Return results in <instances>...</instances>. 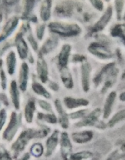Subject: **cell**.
<instances>
[{
  "label": "cell",
  "instance_id": "cell-40",
  "mask_svg": "<svg viewBox=\"0 0 125 160\" xmlns=\"http://www.w3.org/2000/svg\"><path fill=\"white\" fill-rule=\"evenodd\" d=\"M118 37L120 38L121 41H122V42H123V45H125V34H120V35L118 36Z\"/></svg>",
  "mask_w": 125,
  "mask_h": 160
},
{
  "label": "cell",
  "instance_id": "cell-17",
  "mask_svg": "<svg viewBox=\"0 0 125 160\" xmlns=\"http://www.w3.org/2000/svg\"><path fill=\"white\" fill-rule=\"evenodd\" d=\"M38 73L39 78L42 80V82H46L48 80V67L45 61L42 57H39L37 63Z\"/></svg>",
  "mask_w": 125,
  "mask_h": 160
},
{
  "label": "cell",
  "instance_id": "cell-39",
  "mask_svg": "<svg viewBox=\"0 0 125 160\" xmlns=\"http://www.w3.org/2000/svg\"><path fill=\"white\" fill-rule=\"evenodd\" d=\"M29 159H30V155L28 154V153H26V154H25L21 159L19 160H29Z\"/></svg>",
  "mask_w": 125,
  "mask_h": 160
},
{
  "label": "cell",
  "instance_id": "cell-27",
  "mask_svg": "<svg viewBox=\"0 0 125 160\" xmlns=\"http://www.w3.org/2000/svg\"><path fill=\"white\" fill-rule=\"evenodd\" d=\"M32 88L34 90V92L36 94L39 95H42V96L45 97L46 98H50V94L48 93V91L42 85H41L38 83H34L32 84Z\"/></svg>",
  "mask_w": 125,
  "mask_h": 160
},
{
  "label": "cell",
  "instance_id": "cell-21",
  "mask_svg": "<svg viewBox=\"0 0 125 160\" xmlns=\"http://www.w3.org/2000/svg\"><path fill=\"white\" fill-rule=\"evenodd\" d=\"M10 93H11V98H12V103H13L14 106L17 109L20 108V95H19V91L17 88V85L16 81H12L10 85Z\"/></svg>",
  "mask_w": 125,
  "mask_h": 160
},
{
  "label": "cell",
  "instance_id": "cell-35",
  "mask_svg": "<svg viewBox=\"0 0 125 160\" xmlns=\"http://www.w3.org/2000/svg\"><path fill=\"white\" fill-rule=\"evenodd\" d=\"M29 41H30V42H31V46L33 47V48H34V50H37L38 44L36 43L35 40H34V38L32 37V35L29 36Z\"/></svg>",
  "mask_w": 125,
  "mask_h": 160
},
{
  "label": "cell",
  "instance_id": "cell-22",
  "mask_svg": "<svg viewBox=\"0 0 125 160\" xmlns=\"http://www.w3.org/2000/svg\"><path fill=\"white\" fill-rule=\"evenodd\" d=\"M125 158V143L122 144L117 149L112 152L107 157L106 160H120Z\"/></svg>",
  "mask_w": 125,
  "mask_h": 160
},
{
  "label": "cell",
  "instance_id": "cell-23",
  "mask_svg": "<svg viewBox=\"0 0 125 160\" xmlns=\"http://www.w3.org/2000/svg\"><path fill=\"white\" fill-rule=\"evenodd\" d=\"M125 120V109L120 110L119 112H117V113L114 114L112 117V118H110V120L108 122V125L109 127L112 128L114 127L115 125H117V123H120L122 121H124Z\"/></svg>",
  "mask_w": 125,
  "mask_h": 160
},
{
  "label": "cell",
  "instance_id": "cell-5",
  "mask_svg": "<svg viewBox=\"0 0 125 160\" xmlns=\"http://www.w3.org/2000/svg\"><path fill=\"white\" fill-rule=\"evenodd\" d=\"M73 147L67 132H62L60 138V152L63 160H70V156L73 154Z\"/></svg>",
  "mask_w": 125,
  "mask_h": 160
},
{
  "label": "cell",
  "instance_id": "cell-26",
  "mask_svg": "<svg viewBox=\"0 0 125 160\" xmlns=\"http://www.w3.org/2000/svg\"><path fill=\"white\" fill-rule=\"evenodd\" d=\"M34 110H35V105H34V101H30L27 104L24 109L25 119H26L27 122H28V123H31L32 121Z\"/></svg>",
  "mask_w": 125,
  "mask_h": 160
},
{
  "label": "cell",
  "instance_id": "cell-32",
  "mask_svg": "<svg viewBox=\"0 0 125 160\" xmlns=\"http://www.w3.org/2000/svg\"><path fill=\"white\" fill-rule=\"evenodd\" d=\"M38 118L41 119V120H45L48 123H56V121H57L56 117L53 114H46V115H44L42 113H39Z\"/></svg>",
  "mask_w": 125,
  "mask_h": 160
},
{
  "label": "cell",
  "instance_id": "cell-3",
  "mask_svg": "<svg viewBox=\"0 0 125 160\" xmlns=\"http://www.w3.org/2000/svg\"><path fill=\"white\" fill-rule=\"evenodd\" d=\"M89 52L94 56L102 60H109L112 59L113 55L112 52L106 46L98 42H92L88 45V48Z\"/></svg>",
  "mask_w": 125,
  "mask_h": 160
},
{
  "label": "cell",
  "instance_id": "cell-16",
  "mask_svg": "<svg viewBox=\"0 0 125 160\" xmlns=\"http://www.w3.org/2000/svg\"><path fill=\"white\" fill-rule=\"evenodd\" d=\"M15 42L16 45H17V50H18V53L19 55H20V57L21 58V59H25V58L27 57V56H28V48L21 34H17V38H16Z\"/></svg>",
  "mask_w": 125,
  "mask_h": 160
},
{
  "label": "cell",
  "instance_id": "cell-25",
  "mask_svg": "<svg viewBox=\"0 0 125 160\" xmlns=\"http://www.w3.org/2000/svg\"><path fill=\"white\" fill-rule=\"evenodd\" d=\"M6 66H7L8 73L10 75L13 74L16 67V56L14 52L11 51L8 54L6 58Z\"/></svg>",
  "mask_w": 125,
  "mask_h": 160
},
{
  "label": "cell",
  "instance_id": "cell-33",
  "mask_svg": "<svg viewBox=\"0 0 125 160\" xmlns=\"http://www.w3.org/2000/svg\"><path fill=\"white\" fill-rule=\"evenodd\" d=\"M6 113L5 112L4 109L0 112V131L2 130V127L4 126L5 122H6Z\"/></svg>",
  "mask_w": 125,
  "mask_h": 160
},
{
  "label": "cell",
  "instance_id": "cell-13",
  "mask_svg": "<svg viewBox=\"0 0 125 160\" xmlns=\"http://www.w3.org/2000/svg\"><path fill=\"white\" fill-rule=\"evenodd\" d=\"M58 142H59V131H56L48 138L46 142V152H45L46 157H49L52 155L55 149L57 147Z\"/></svg>",
  "mask_w": 125,
  "mask_h": 160
},
{
  "label": "cell",
  "instance_id": "cell-4",
  "mask_svg": "<svg viewBox=\"0 0 125 160\" xmlns=\"http://www.w3.org/2000/svg\"><path fill=\"white\" fill-rule=\"evenodd\" d=\"M91 72H92V67H91L88 61L85 59L81 62V85H82L83 91L84 92H88L90 90Z\"/></svg>",
  "mask_w": 125,
  "mask_h": 160
},
{
  "label": "cell",
  "instance_id": "cell-9",
  "mask_svg": "<svg viewBox=\"0 0 125 160\" xmlns=\"http://www.w3.org/2000/svg\"><path fill=\"white\" fill-rule=\"evenodd\" d=\"M63 102L66 107L69 109L84 107L89 105V101L85 98H75L73 97H66L63 99Z\"/></svg>",
  "mask_w": 125,
  "mask_h": 160
},
{
  "label": "cell",
  "instance_id": "cell-6",
  "mask_svg": "<svg viewBox=\"0 0 125 160\" xmlns=\"http://www.w3.org/2000/svg\"><path fill=\"white\" fill-rule=\"evenodd\" d=\"M19 120L17 117L16 112H12L11 114L10 121H9V125H8L7 128L5 131L4 134H3V138L4 139L7 141H11L12 138L14 137L15 134L17 133V129L19 128Z\"/></svg>",
  "mask_w": 125,
  "mask_h": 160
},
{
  "label": "cell",
  "instance_id": "cell-15",
  "mask_svg": "<svg viewBox=\"0 0 125 160\" xmlns=\"http://www.w3.org/2000/svg\"><path fill=\"white\" fill-rule=\"evenodd\" d=\"M70 52H71V46L68 44H66L62 47V49L59 55V64L61 68L67 67Z\"/></svg>",
  "mask_w": 125,
  "mask_h": 160
},
{
  "label": "cell",
  "instance_id": "cell-20",
  "mask_svg": "<svg viewBox=\"0 0 125 160\" xmlns=\"http://www.w3.org/2000/svg\"><path fill=\"white\" fill-rule=\"evenodd\" d=\"M119 70H117L116 67H114L112 70L109 73V74L107 75V77L105 79V84L103 86L102 89V92L104 93L105 92L108 90L109 88H110L112 87V85H113V84L115 83V80L117 78V73H118Z\"/></svg>",
  "mask_w": 125,
  "mask_h": 160
},
{
  "label": "cell",
  "instance_id": "cell-14",
  "mask_svg": "<svg viewBox=\"0 0 125 160\" xmlns=\"http://www.w3.org/2000/svg\"><path fill=\"white\" fill-rule=\"evenodd\" d=\"M55 105H56V111L59 113V123L62 128L67 129L69 128V115H67V112L64 111L62 104H61V102L59 100H56Z\"/></svg>",
  "mask_w": 125,
  "mask_h": 160
},
{
  "label": "cell",
  "instance_id": "cell-36",
  "mask_svg": "<svg viewBox=\"0 0 125 160\" xmlns=\"http://www.w3.org/2000/svg\"><path fill=\"white\" fill-rule=\"evenodd\" d=\"M44 28H45L44 27H41V28L38 29V31H37V35H38V38L40 39V40L42 38V36H43V34H43V33H44V31H43Z\"/></svg>",
  "mask_w": 125,
  "mask_h": 160
},
{
  "label": "cell",
  "instance_id": "cell-38",
  "mask_svg": "<svg viewBox=\"0 0 125 160\" xmlns=\"http://www.w3.org/2000/svg\"><path fill=\"white\" fill-rule=\"evenodd\" d=\"M119 99L121 102H125V92L120 93V95H119Z\"/></svg>",
  "mask_w": 125,
  "mask_h": 160
},
{
  "label": "cell",
  "instance_id": "cell-7",
  "mask_svg": "<svg viewBox=\"0 0 125 160\" xmlns=\"http://www.w3.org/2000/svg\"><path fill=\"white\" fill-rule=\"evenodd\" d=\"M94 137V133L92 131H83L74 132L72 134V140L77 144H85L91 142Z\"/></svg>",
  "mask_w": 125,
  "mask_h": 160
},
{
  "label": "cell",
  "instance_id": "cell-41",
  "mask_svg": "<svg viewBox=\"0 0 125 160\" xmlns=\"http://www.w3.org/2000/svg\"><path fill=\"white\" fill-rule=\"evenodd\" d=\"M121 79H122V80H125V70H124V71L123 72V73H122V75H121Z\"/></svg>",
  "mask_w": 125,
  "mask_h": 160
},
{
  "label": "cell",
  "instance_id": "cell-37",
  "mask_svg": "<svg viewBox=\"0 0 125 160\" xmlns=\"http://www.w3.org/2000/svg\"><path fill=\"white\" fill-rule=\"evenodd\" d=\"M1 78H2V85L3 88H6V77L4 75V72H1Z\"/></svg>",
  "mask_w": 125,
  "mask_h": 160
},
{
  "label": "cell",
  "instance_id": "cell-18",
  "mask_svg": "<svg viewBox=\"0 0 125 160\" xmlns=\"http://www.w3.org/2000/svg\"><path fill=\"white\" fill-rule=\"evenodd\" d=\"M28 80V64L23 62L21 66L20 70V76H19V81H20V88L22 91L26 90L27 84Z\"/></svg>",
  "mask_w": 125,
  "mask_h": 160
},
{
  "label": "cell",
  "instance_id": "cell-30",
  "mask_svg": "<svg viewBox=\"0 0 125 160\" xmlns=\"http://www.w3.org/2000/svg\"><path fill=\"white\" fill-rule=\"evenodd\" d=\"M56 45H57V41H56V39H48V40L45 42V45H43V47H42V52L44 54H45V53L51 51L52 49H53Z\"/></svg>",
  "mask_w": 125,
  "mask_h": 160
},
{
  "label": "cell",
  "instance_id": "cell-29",
  "mask_svg": "<svg viewBox=\"0 0 125 160\" xmlns=\"http://www.w3.org/2000/svg\"><path fill=\"white\" fill-rule=\"evenodd\" d=\"M16 26H17V22H10V23H8L6 28H5L3 34H2L1 36H0V42L6 38H7V36H9L11 34V32L13 31Z\"/></svg>",
  "mask_w": 125,
  "mask_h": 160
},
{
  "label": "cell",
  "instance_id": "cell-10",
  "mask_svg": "<svg viewBox=\"0 0 125 160\" xmlns=\"http://www.w3.org/2000/svg\"><path fill=\"white\" fill-rule=\"evenodd\" d=\"M116 98H117V93L116 92H111L108 95L106 101H105L104 106H103L102 117L103 119H108L110 117L112 113V108H113L114 102H115Z\"/></svg>",
  "mask_w": 125,
  "mask_h": 160
},
{
  "label": "cell",
  "instance_id": "cell-2",
  "mask_svg": "<svg viewBox=\"0 0 125 160\" xmlns=\"http://www.w3.org/2000/svg\"><path fill=\"white\" fill-rule=\"evenodd\" d=\"M49 28L52 32L62 37H73L81 32V28L76 23H53L49 25Z\"/></svg>",
  "mask_w": 125,
  "mask_h": 160
},
{
  "label": "cell",
  "instance_id": "cell-24",
  "mask_svg": "<svg viewBox=\"0 0 125 160\" xmlns=\"http://www.w3.org/2000/svg\"><path fill=\"white\" fill-rule=\"evenodd\" d=\"M94 154L90 151H80L73 153L70 160H88L93 157Z\"/></svg>",
  "mask_w": 125,
  "mask_h": 160
},
{
  "label": "cell",
  "instance_id": "cell-31",
  "mask_svg": "<svg viewBox=\"0 0 125 160\" xmlns=\"http://www.w3.org/2000/svg\"><path fill=\"white\" fill-rule=\"evenodd\" d=\"M88 113L87 109H81L76 112H73L69 115V117L72 120H78V119H83Z\"/></svg>",
  "mask_w": 125,
  "mask_h": 160
},
{
  "label": "cell",
  "instance_id": "cell-1",
  "mask_svg": "<svg viewBox=\"0 0 125 160\" xmlns=\"http://www.w3.org/2000/svg\"><path fill=\"white\" fill-rule=\"evenodd\" d=\"M101 109L99 108H96L93 111L86 115L85 117L78 123H76V127L81 128V127H95L100 130H104L106 128V123L99 120L101 115Z\"/></svg>",
  "mask_w": 125,
  "mask_h": 160
},
{
  "label": "cell",
  "instance_id": "cell-34",
  "mask_svg": "<svg viewBox=\"0 0 125 160\" xmlns=\"http://www.w3.org/2000/svg\"><path fill=\"white\" fill-rule=\"evenodd\" d=\"M38 103H39V106H40L42 109H45V110L52 111L51 106H50L49 103H48L47 102L43 101V100H40V101L38 102Z\"/></svg>",
  "mask_w": 125,
  "mask_h": 160
},
{
  "label": "cell",
  "instance_id": "cell-28",
  "mask_svg": "<svg viewBox=\"0 0 125 160\" xmlns=\"http://www.w3.org/2000/svg\"><path fill=\"white\" fill-rule=\"evenodd\" d=\"M44 148L42 144L35 143L31 147V154L34 157L39 158L43 155Z\"/></svg>",
  "mask_w": 125,
  "mask_h": 160
},
{
  "label": "cell",
  "instance_id": "cell-11",
  "mask_svg": "<svg viewBox=\"0 0 125 160\" xmlns=\"http://www.w3.org/2000/svg\"><path fill=\"white\" fill-rule=\"evenodd\" d=\"M34 134H32L31 131H24L21 134V135L20 136V138H18V140L14 143V145H12V148H13V150L17 152H20L23 151V148H24L25 145H27V142L29 140L30 138H32V136H34Z\"/></svg>",
  "mask_w": 125,
  "mask_h": 160
},
{
  "label": "cell",
  "instance_id": "cell-12",
  "mask_svg": "<svg viewBox=\"0 0 125 160\" xmlns=\"http://www.w3.org/2000/svg\"><path fill=\"white\" fill-rule=\"evenodd\" d=\"M114 67H115V62H109V63L106 64L105 67H102V69L98 72V74H96V76H95L93 79V82L96 87H98V86L101 84L102 81H104V80L106 79V78L107 77V75L109 74V72H110Z\"/></svg>",
  "mask_w": 125,
  "mask_h": 160
},
{
  "label": "cell",
  "instance_id": "cell-19",
  "mask_svg": "<svg viewBox=\"0 0 125 160\" xmlns=\"http://www.w3.org/2000/svg\"><path fill=\"white\" fill-rule=\"evenodd\" d=\"M61 80L64 86L67 89H72L73 88V81L70 71L67 67L61 68Z\"/></svg>",
  "mask_w": 125,
  "mask_h": 160
},
{
  "label": "cell",
  "instance_id": "cell-8",
  "mask_svg": "<svg viewBox=\"0 0 125 160\" xmlns=\"http://www.w3.org/2000/svg\"><path fill=\"white\" fill-rule=\"evenodd\" d=\"M112 9H111L110 7L108 8V9L106 11V12L103 14L102 17L101 18L98 20V22H96V23L92 27V33H96L98 32V31H101L106 28V25L108 24V23H109V20H110L111 17H112Z\"/></svg>",
  "mask_w": 125,
  "mask_h": 160
}]
</instances>
